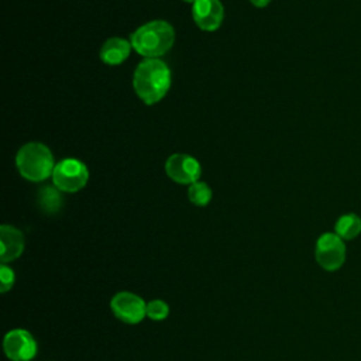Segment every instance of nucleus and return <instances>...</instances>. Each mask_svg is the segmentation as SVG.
<instances>
[{
    "label": "nucleus",
    "instance_id": "1",
    "mask_svg": "<svg viewBox=\"0 0 361 361\" xmlns=\"http://www.w3.org/2000/svg\"><path fill=\"white\" fill-rule=\"evenodd\" d=\"M133 86L145 104L159 102L171 86V71L158 58H147L134 71Z\"/></svg>",
    "mask_w": 361,
    "mask_h": 361
},
{
    "label": "nucleus",
    "instance_id": "2",
    "mask_svg": "<svg viewBox=\"0 0 361 361\" xmlns=\"http://www.w3.org/2000/svg\"><path fill=\"white\" fill-rule=\"evenodd\" d=\"M131 47L142 56L157 58L171 49L175 32L169 23L162 20L149 21L131 34Z\"/></svg>",
    "mask_w": 361,
    "mask_h": 361
},
{
    "label": "nucleus",
    "instance_id": "3",
    "mask_svg": "<svg viewBox=\"0 0 361 361\" xmlns=\"http://www.w3.org/2000/svg\"><path fill=\"white\" fill-rule=\"evenodd\" d=\"M16 164L21 176L32 182H41L54 172V157L48 147L41 142L23 145L16 157Z\"/></svg>",
    "mask_w": 361,
    "mask_h": 361
},
{
    "label": "nucleus",
    "instance_id": "4",
    "mask_svg": "<svg viewBox=\"0 0 361 361\" xmlns=\"http://www.w3.org/2000/svg\"><path fill=\"white\" fill-rule=\"evenodd\" d=\"M89 179V171L86 165L78 159L66 158L59 161L52 172L54 185L63 192L80 190Z\"/></svg>",
    "mask_w": 361,
    "mask_h": 361
},
{
    "label": "nucleus",
    "instance_id": "5",
    "mask_svg": "<svg viewBox=\"0 0 361 361\" xmlns=\"http://www.w3.org/2000/svg\"><path fill=\"white\" fill-rule=\"evenodd\" d=\"M316 261L326 271H337L345 261L344 240L336 233H324L316 243Z\"/></svg>",
    "mask_w": 361,
    "mask_h": 361
},
{
    "label": "nucleus",
    "instance_id": "6",
    "mask_svg": "<svg viewBox=\"0 0 361 361\" xmlns=\"http://www.w3.org/2000/svg\"><path fill=\"white\" fill-rule=\"evenodd\" d=\"M110 309L118 320L127 324H137L147 316V303L144 299L128 290L117 292L110 300Z\"/></svg>",
    "mask_w": 361,
    "mask_h": 361
},
{
    "label": "nucleus",
    "instance_id": "7",
    "mask_svg": "<svg viewBox=\"0 0 361 361\" xmlns=\"http://www.w3.org/2000/svg\"><path fill=\"white\" fill-rule=\"evenodd\" d=\"M3 350L11 361H30L37 355V341L34 336L24 329L10 330L3 340Z\"/></svg>",
    "mask_w": 361,
    "mask_h": 361
},
{
    "label": "nucleus",
    "instance_id": "8",
    "mask_svg": "<svg viewBox=\"0 0 361 361\" xmlns=\"http://www.w3.org/2000/svg\"><path fill=\"white\" fill-rule=\"evenodd\" d=\"M166 175L182 185H192L197 182L202 175L200 164L188 154H173L165 164Z\"/></svg>",
    "mask_w": 361,
    "mask_h": 361
},
{
    "label": "nucleus",
    "instance_id": "9",
    "mask_svg": "<svg viewBox=\"0 0 361 361\" xmlns=\"http://www.w3.org/2000/svg\"><path fill=\"white\" fill-rule=\"evenodd\" d=\"M192 14L200 30L214 31L223 21L224 8L220 0H196L193 3Z\"/></svg>",
    "mask_w": 361,
    "mask_h": 361
},
{
    "label": "nucleus",
    "instance_id": "10",
    "mask_svg": "<svg viewBox=\"0 0 361 361\" xmlns=\"http://www.w3.org/2000/svg\"><path fill=\"white\" fill-rule=\"evenodd\" d=\"M24 251V235L23 233L10 224L0 227V261L8 264L17 259Z\"/></svg>",
    "mask_w": 361,
    "mask_h": 361
},
{
    "label": "nucleus",
    "instance_id": "11",
    "mask_svg": "<svg viewBox=\"0 0 361 361\" xmlns=\"http://www.w3.org/2000/svg\"><path fill=\"white\" fill-rule=\"evenodd\" d=\"M130 51H131V42H128L127 39L114 37V38H109L103 44L100 49V58L107 65H120L128 58Z\"/></svg>",
    "mask_w": 361,
    "mask_h": 361
},
{
    "label": "nucleus",
    "instance_id": "12",
    "mask_svg": "<svg viewBox=\"0 0 361 361\" xmlns=\"http://www.w3.org/2000/svg\"><path fill=\"white\" fill-rule=\"evenodd\" d=\"M336 234L343 240H353L361 233V217L355 213H347L338 217L334 226Z\"/></svg>",
    "mask_w": 361,
    "mask_h": 361
},
{
    "label": "nucleus",
    "instance_id": "13",
    "mask_svg": "<svg viewBox=\"0 0 361 361\" xmlns=\"http://www.w3.org/2000/svg\"><path fill=\"white\" fill-rule=\"evenodd\" d=\"M38 203L39 207L48 214L59 212V209L62 207V196L59 193V189L54 186L41 188L38 193Z\"/></svg>",
    "mask_w": 361,
    "mask_h": 361
},
{
    "label": "nucleus",
    "instance_id": "14",
    "mask_svg": "<svg viewBox=\"0 0 361 361\" xmlns=\"http://www.w3.org/2000/svg\"><path fill=\"white\" fill-rule=\"evenodd\" d=\"M188 197L196 206H206L212 199V189L206 182H195L188 189Z\"/></svg>",
    "mask_w": 361,
    "mask_h": 361
},
{
    "label": "nucleus",
    "instance_id": "15",
    "mask_svg": "<svg viewBox=\"0 0 361 361\" xmlns=\"http://www.w3.org/2000/svg\"><path fill=\"white\" fill-rule=\"evenodd\" d=\"M169 314V306L162 299H152L147 303V317L155 322L165 320Z\"/></svg>",
    "mask_w": 361,
    "mask_h": 361
},
{
    "label": "nucleus",
    "instance_id": "16",
    "mask_svg": "<svg viewBox=\"0 0 361 361\" xmlns=\"http://www.w3.org/2000/svg\"><path fill=\"white\" fill-rule=\"evenodd\" d=\"M16 281V275L14 271L7 265V264H1L0 265V292L6 293L8 292Z\"/></svg>",
    "mask_w": 361,
    "mask_h": 361
},
{
    "label": "nucleus",
    "instance_id": "17",
    "mask_svg": "<svg viewBox=\"0 0 361 361\" xmlns=\"http://www.w3.org/2000/svg\"><path fill=\"white\" fill-rule=\"evenodd\" d=\"M255 7H265L271 0H250Z\"/></svg>",
    "mask_w": 361,
    "mask_h": 361
},
{
    "label": "nucleus",
    "instance_id": "18",
    "mask_svg": "<svg viewBox=\"0 0 361 361\" xmlns=\"http://www.w3.org/2000/svg\"><path fill=\"white\" fill-rule=\"evenodd\" d=\"M183 1H186V3H195L196 0H183Z\"/></svg>",
    "mask_w": 361,
    "mask_h": 361
}]
</instances>
